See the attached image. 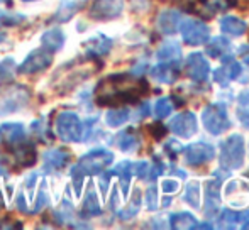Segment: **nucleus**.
<instances>
[{"mask_svg": "<svg viewBox=\"0 0 249 230\" xmlns=\"http://www.w3.org/2000/svg\"><path fill=\"white\" fill-rule=\"evenodd\" d=\"M224 61V66H220V68H217L215 71H213V82L219 83V85L222 86H227L229 85V82H232V80H237L241 76V65L237 61H234V59L227 58L222 59Z\"/></svg>", "mask_w": 249, "mask_h": 230, "instance_id": "15", "label": "nucleus"}, {"mask_svg": "<svg viewBox=\"0 0 249 230\" xmlns=\"http://www.w3.org/2000/svg\"><path fill=\"white\" fill-rule=\"evenodd\" d=\"M151 76H153L154 80H158L160 83L171 85V83L177 82L178 76H180V69H178L177 63H173V65H171V63L163 61L161 65L151 68Z\"/></svg>", "mask_w": 249, "mask_h": 230, "instance_id": "18", "label": "nucleus"}, {"mask_svg": "<svg viewBox=\"0 0 249 230\" xmlns=\"http://www.w3.org/2000/svg\"><path fill=\"white\" fill-rule=\"evenodd\" d=\"M70 158H71V152H70L68 149H63V148L51 149V151L44 152V156H43L44 168H46L48 171L63 169L70 163Z\"/></svg>", "mask_w": 249, "mask_h": 230, "instance_id": "16", "label": "nucleus"}, {"mask_svg": "<svg viewBox=\"0 0 249 230\" xmlns=\"http://www.w3.org/2000/svg\"><path fill=\"white\" fill-rule=\"evenodd\" d=\"M181 22V14L175 9H164L158 14L156 19V27L161 34H166V36H173L178 31V26Z\"/></svg>", "mask_w": 249, "mask_h": 230, "instance_id": "13", "label": "nucleus"}, {"mask_svg": "<svg viewBox=\"0 0 249 230\" xmlns=\"http://www.w3.org/2000/svg\"><path fill=\"white\" fill-rule=\"evenodd\" d=\"M129 118H131V112H129V109H124V107L108 110L107 115H105V122H107L108 127H121Z\"/></svg>", "mask_w": 249, "mask_h": 230, "instance_id": "31", "label": "nucleus"}, {"mask_svg": "<svg viewBox=\"0 0 249 230\" xmlns=\"http://www.w3.org/2000/svg\"><path fill=\"white\" fill-rule=\"evenodd\" d=\"M12 154H14V163H16L19 168H31V166H34L37 161L36 148L26 141L14 146Z\"/></svg>", "mask_w": 249, "mask_h": 230, "instance_id": "14", "label": "nucleus"}, {"mask_svg": "<svg viewBox=\"0 0 249 230\" xmlns=\"http://www.w3.org/2000/svg\"><path fill=\"white\" fill-rule=\"evenodd\" d=\"M237 117L246 124L249 120V88L243 90L237 97Z\"/></svg>", "mask_w": 249, "mask_h": 230, "instance_id": "33", "label": "nucleus"}, {"mask_svg": "<svg viewBox=\"0 0 249 230\" xmlns=\"http://www.w3.org/2000/svg\"><path fill=\"white\" fill-rule=\"evenodd\" d=\"M173 110V102L170 99H158L154 103V115L158 118H166Z\"/></svg>", "mask_w": 249, "mask_h": 230, "instance_id": "36", "label": "nucleus"}, {"mask_svg": "<svg viewBox=\"0 0 249 230\" xmlns=\"http://www.w3.org/2000/svg\"><path fill=\"white\" fill-rule=\"evenodd\" d=\"M183 154L185 163L188 166H202L215 158V149L212 144H207V142H194L183 149Z\"/></svg>", "mask_w": 249, "mask_h": 230, "instance_id": "9", "label": "nucleus"}, {"mask_svg": "<svg viewBox=\"0 0 249 230\" xmlns=\"http://www.w3.org/2000/svg\"><path fill=\"white\" fill-rule=\"evenodd\" d=\"M22 22H26V16H22V14H9V12L0 10V26L14 27V26H19V24H22Z\"/></svg>", "mask_w": 249, "mask_h": 230, "instance_id": "35", "label": "nucleus"}, {"mask_svg": "<svg viewBox=\"0 0 249 230\" xmlns=\"http://www.w3.org/2000/svg\"><path fill=\"white\" fill-rule=\"evenodd\" d=\"M115 144H117V148L121 149V151L124 152H132L138 149L139 146V139L136 137L134 131L132 129H127V131L121 132V134L117 135V141H115Z\"/></svg>", "mask_w": 249, "mask_h": 230, "instance_id": "28", "label": "nucleus"}, {"mask_svg": "<svg viewBox=\"0 0 249 230\" xmlns=\"http://www.w3.org/2000/svg\"><path fill=\"white\" fill-rule=\"evenodd\" d=\"M122 0H93L90 7V17L95 20L115 19L122 14Z\"/></svg>", "mask_w": 249, "mask_h": 230, "instance_id": "11", "label": "nucleus"}, {"mask_svg": "<svg viewBox=\"0 0 249 230\" xmlns=\"http://www.w3.org/2000/svg\"><path fill=\"white\" fill-rule=\"evenodd\" d=\"M16 207L19 208V212H22V214H29V210H27V205H26V197H24L22 193L17 197Z\"/></svg>", "mask_w": 249, "mask_h": 230, "instance_id": "44", "label": "nucleus"}, {"mask_svg": "<svg viewBox=\"0 0 249 230\" xmlns=\"http://www.w3.org/2000/svg\"><path fill=\"white\" fill-rule=\"evenodd\" d=\"M231 43L226 37H213L209 44H207V54L212 59H222L231 53Z\"/></svg>", "mask_w": 249, "mask_h": 230, "instance_id": "24", "label": "nucleus"}, {"mask_svg": "<svg viewBox=\"0 0 249 230\" xmlns=\"http://www.w3.org/2000/svg\"><path fill=\"white\" fill-rule=\"evenodd\" d=\"M168 222H170L168 225H170L171 229L183 230V229H192L197 220H195V217L190 212H178V214L171 215V217L168 218Z\"/></svg>", "mask_w": 249, "mask_h": 230, "instance_id": "29", "label": "nucleus"}, {"mask_svg": "<svg viewBox=\"0 0 249 230\" xmlns=\"http://www.w3.org/2000/svg\"><path fill=\"white\" fill-rule=\"evenodd\" d=\"M46 205H48V190H46V188H41L39 195H37L36 203H34V210L31 212V214H37V212L43 210Z\"/></svg>", "mask_w": 249, "mask_h": 230, "instance_id": "41", "label": "nucleus"}, {"mask_svg": "<svg viewBox=\"0 0 249 230\" xmlns=\"http://www.w3.org/2000/svg\"><path fill=\"white\" fill-rule=\"evenodd\" d=\"M110 176H112V171H102V176H100V191L102 195H107V190H108V181H110Z\"/></svg>", "mask_w": 249, "mask_h": 230, "instance_id": "43", "label": "nucleus"}, {"mask_svg": "<svg viewBox=\"0 0 249 230\" xmlns=\"http://www.w3.org/2000/svg\"><path fill=\"white\" fill-rule=\"evenodd\" d=\"M83 3H85V0H65V2H61L59 9L56 10V14H54V20H58V22H66V20H70L80 9H82Z\"/></svg>", "mask_w": 249, "mask_h": 230, "instance_id": "22", "label": "nucleus"}, {"mask_svg": "<svg viewBox=\"0 0 249 230\" xmlns=\"http://www.w3.org/2000/svg\"><path fill=\"white\" fill-rule=\"evenodd\" d=\"M139 208H141V191L136 188L134 190V195H132L131 201H129V205L125 208H122L121 212H119V217L122 218V220H129V218H134L136 215H138Z\"/></svg>", "mask_w": 249, "mask_h": 230, "instance_id": "32", "label": "nucleus"}, {"mask_svg": "<svg viewBox=\"0 0 249 230\" xmlns=\"http://www.w3.org/2000/svg\"><path fill=\"white\" fill-rule=\"evenodd\" d=\"M51 63H53V53L44 49V48H41V49L33 51L29 56L24 59L17 71L20 75H36V73H41L50 68Z\"/></svg>", "mask_w": 249, "mask_h": 230, "instance_id": "7", "label": "nucleus"}, {"mask_svg": "<svg viewBox=\"0 0 249 230\" xmlns=\"http://www.w3.org/2000/svg\"><path fill=\"white\" fill-rule=\"evenodd\" d=\"M180 33L185 44L188 46H200L205 44L210 37V27L203 20L198 19H183L180 22Z\"/></svg>", "mask_w": 249, "mask_h": 230, "instance_id": "6", "label": "nucleus"}, {"mask_svg": "<svg viewBox=\"0 0 249 230\" xmlns=\"http://www.w3.org/2000/svg\"><path fill=\"white\" fill-rule=\"evenodd\" d=\"M220 207V181H205V214L215 215Z\"/></svg>", "mask_w": 249, "mask_h": 230, "instance_id": "17", "label": "nucleus"}, {"mask_svg": "<svg viewBox=\"0 0 249 230\" xmlns=\"http://www.w3.org/2000/svg\"><path fill=\"white\" fill-rule=\"evenodd\" d=\"M161 190H163L164 195L177 193V191L180 190V181L173 180V178H170V180H163L161 181Z\"/></svg>", "mask_w": 249, "mask_h": 230, "instance_id": "39", "label": "nucleus"}, {"mask_svg": "<svg viewBox=\"0 0 249 230\" xmlns=\"http://www.w3.org/2000/svg\"><path fill=\"white\" fill-rule=\"evenodd\" d=\"M148 132H149V135L154 139V141H161V139L166 135V132H168V129L164 127L163 124H149L148 127Z\"/></svg>", "mask_w": 249, "mask_h": 230, "instance_id": "38", "label": "nucleus"}, {"mask_svg": "<svg viewBox=\"0 0 249 230\" xmlns=\"http://www.w3.org/2000/svg\"><path fill=\"white\" fill-rule=\"evenodd\" d=\"M7 43H9V37H7L3 33H0V49H2V48L5 46Z\"/></svg>", "mask_w": 249, "mask_h": 230, "instance_id": "48", "label": "nucleus"}, {"mask_svg": "<svg viewBox=\"0 0 249 230\" xmlns=\"http://www.w3.org/2000/svg\"><path fill=\"white\" fill-rule=\"evenodd\" d=\"M183 201L188 203L192 208H200V181L192 180L187 183L185 186V193H183Z\"/></svg>", "mask_w": 249, "mask_h": 230, "instance_id": "30", "label": "nucleus"}, {"mask_svg": "<svg viewBox=\"0 0 249 230\" xmlns=\"http://www.w3.org/2000/svg\"><path fill=\"white\" fill-rule=\"evenodd\" d=\"M0 3H9V5H10V3H12V0H0Z\"/></svg>", "mask_w": 249, "mask_h": 230, "instance_id": "52", "label": "nucleus"}, {"mask_svg": "<svg viewBox=\"0 0 249 230\" xmlns=\"http://www.w3.org/2000/svg\"><path fill=\"white\" fill-rule=\"evenodd\" d=\"M112 174H117L119 180H121V188L124 191V197L129 193V183H131V178L134 174V163L131 161H122L115 166V169Z\"/></svg>", "mask_w": 249, "mask_h": 230, "instance_id": "25", "label": "nucleus"}, {"mask_svg": "<svg viewBox=\"0 0 249 230\" xmlns=\"http://www.w3.org/2000/svg\"><path fill=\"white\" fill-rule=\"evenodd\" d=\"M83 48H85L87 54H89L90 58L97 59V58L105 56V54L110 53L112 41L108 39L107 36H104V34H99V36H95V37H92V39L85 41V43H83Z\"/></svg>", "mask_w": 249, "mask_h": 230, "instance_id": "19", "label": "nucleus"}, {"mask_svg": "<svg viewBox=\"0 0 249 230\" xmlns=\"http://www.w3.org/2000/svg\"><path fill=\"white\" fill-rule=\"evenodd\" d=\"M5 178H9V173L3 168H0V183H2V180H5Z\"/></svg>", "mask_w": 249, "mask_h": 230, "instance_id": "49", "label": "nucleus"}, {"mask_svg": "<svg viewBox=\"0 0 249 230\" xmlns=\"http://www.w3.org/2000/svg\"><path fill=\"white\" fill-rule=\"evenodd\" d=\"M24 2H33V0H24Z\"/></svg>", "mask_w": 249, "mask_h": 230, "instance_id": "53", "label": "nucleus"}, {"mask_svg": "<svg viewBox=\"0 0 249 230\" xmlns=\"http://www.w3.org/2000/svg\"><path fill=\"white\" fill-rule=\"evenodd\" d=\"M37 176H39V174H37V173H33L29 178H27L26 186H27V190H29V193H33V191H34V186H36V180H37Z\"/></svg>", "mask_w": 249, "mask_h": 230, "instance_id": "45", "label": "nucleus"}, {"mask_svg": "<svg viewBox=\"0 0 249 230\" xmlns=\"http://www.w3.org/2000/svg\"><path fill=\"white\" fill-rule=\"evenodd\" d=\"M146 207L148 210H158V188L154 184L146 190Z\"/></svg>", "mask_w": 249, "mask_h": 230, "instance_id": "37", "label": "nucleus"}, {"mask_svg": "<svg viewBox=\"0 0 249 230\" xmlns=\"http://www.w3.org/2000/svg\"><path fill=\"white\" fill-rule=\"evenodd\" d=\"M24 125L22 124H3L0 125V141H3L5 144H19V142L24 141Z\"/></svg>", "mask_w": 249, "mask_h": 230, "instance_id": "20", "label": "nucleus"}, {"mask_svg": "<svg viewBox=\"0 0 249 230\" xmlns=\"http://www.w3.org/2000/svg\"><path fill=\"white\" fill-rule=\"evenodd\" d=\"M219 227L220 229H248L249 227V212H236L231 208H224L220 212L219 218Z\"/></svg>", "mask_w": 249, "mask_h": 230, "instance_id": "12", "label": "nucleus"}, {"mask_svg": "<svg viewBox=\"0 0 249 230\" xmlns=\"http://www.w3.org/2000/svg\"><path fill=\"white\" fill-rule=\"evenodd\" d=\"M168 127H170V131L175 132L178 137L190 139L197 134L198 122H197L195 114L190 112V110H187V112H181V114L175 115V117L170 120V124H168Z\"/></svg>", "mask_w": 249, "mask_h": 230, "instance_id": "8", "label": "nucleus"}, {"mask_svg": "<svg viewBox=\"0 0 249 230\" xmlns=\"http://www.w3.org/2000/svg\"><path fill=\"white\" fill-rule=\"evenodd\" d=\"M220 29L229 36H243L248 31V24L243 19L234 16H226L220 19Z\"/></svg>", "mask_w": 249, "mask_h": 230, "instance_id": "21", "label": "nucleus"}, {"mask_svg": "<svg viewBox=\"0 0 249 230\" xmlns=\"http://www.w3.org/2000/svg\"><path fill=\"white\" fill-rule=\"evenodd\" d=\"M56 134L65 142H82L83 125L75 112H61L56 117Z\"/></svg>", "mask_w": 249, "mask_h": 230, "instance_id": "4", "label": "nucleus"}, {"mask_svg": "<svg viewBox=\"0 0 249 230\" xmlns=\"http://www.w3.org/2000/svg\"><path fill=\"white\" fill-rule=\"evenodd\" d=\"M185 73L195 83H203L210 75V65L202 53H192L185 59Z\"/></svg>", "mask_w": 249, "mask_h": 230, "instance_id": "10", "label": "nucleus"}, {"mask_svg": "<svg viewBox=\"0 0 249 230\" xmlns=\"http://www.w3.org/2000/svg\"><path fill=\"white\" fill-rule=\"evenodd\" d=\"M117 205H119V193H117V188H115V190L112 191V198H110L108 207H110L112 210H117Z\"/></svg>", "mask_w": 249, "mask_h": 230, "instance_id": "46", "label": "nucleus"}, {"mask_svg": "<svg viewBox=\"0 0 249 230\" xmlns=\"http://www.w3.org/2000/svg\"><path fill=\"white\" fill-rule=\"evenodd\" d=\"M31 90L26 85H3L0 86V117L19 112L29 103Z\"/></svg>", "mask_w": 249, "mask_h": 230, "instance_id": "1", "label": "nucleus"}, {"mask_svg": "<svg viewBox=\"0 0 249 230\" xmlns=\"http://www.w3.org/2000/svg\"><path fill=\"white\" fill-rule=\"evenodd\" d=\"M114 161V154L107 149H93V151L87 152L80 158L78 164L75 166L82 174H100L102 171H105L107 166L112 164Z\"/></svg>", "mask_w": 249, "mask_h": 230, "instance_id": "5", "label": "nucleus"}, {"mask_svg": "<svg viewBox=\"0 0 249 230\" xmlns=\"http://www.w3.org/2000/svg\"><path fill=\"white\" fill-rule=\"evenodd\" d=\"M100 214H102V208L99 203V198H97L93 188L90 186L85 195V198H83L82 215H85V217H97V215H100Z\"/></svg>", "mask_w": 249, "mask_h": 230, "instance_id": "26", "label": "nucleus"}, {"mask_svg": "<svg viewBox=\"0 0 249 230\" xmlns=\"http://www.w3.org/2000/svg\"><path fill=\"white\" fill-rule=\"evenodd\" d=\"M41 44H43L44 49L51 51V53H56L63 48L65 44V34L59 29H50L41 36Z\"/></svg>", "mask_w": 249, "mask_h": 230, "instance_id": "23", "label": "nucleus"}, {"mask_svg": "<svg viewBox=\"0 0 249 230\" xmlns=\"http://www.w3.org/2000/svg\"><path fill=\"white\" fill-rule=\"evenodd\" d=\"M3 207H5V203H3V198H2V193H0V210H3Z\"/></svg>", "mask_w": 249, "mask_h": 230, "instance_id": "51", "label": "nucleus"}, {"mask_svg": "<svg viewBox=\"0 0 249 230\" xmlns=\"http://www.w3.org/2000/svg\"><path fill=\"white\" fill-rule=\"evenodd\" d=\"M246 146L241 134H232L220 144V168L222 169H239L244 164Z\"/></svg>", "mask_w": 249, "mask_h": 230, "instance_id": "2", "label": "nucleus"}, {"mask_svg": "<svg viewBox=\"0 0 249 230\" xmlns=\"http://www.w3.org/2000/svg\"><path fill=\"white\" fill-rule=\"evenodd\" d=\"M171 173L178 174V176H180V178H187V173H185V171H181V169H171Z\"/></svg>", "mask_w": 249, "mask_h": 230, "instance_id": "50", "label": "nucleus"}, {"mask_svg": "<svg viewBox=\"0 0 249 230\" xmlns=\"http://www.w3.org/2000/svg\"><path fill=\"white\" fill-rule=\"evenodd\" d=\"M16 61L12 58H5L0 61V80L2 82H9L16 75Z\"/></svg>", "mask_w": 249, "mask_h": 230, "instance_id": "34", "label": "nucleus"}, {"mask_svg": "<svg viewBox=\"0 0 249 230\" xmlns=\"http://www.w3.org/2000/svg\"><path fill=\"white\" fill-rule=\"evenodd\" d=\"M156 58L160 61L166 63H178L181 59V48L178 43H164L160 49L156 51Z\"/></svg>", "mask_w": 249, "mask_h": 230, "instance_id": "27", "label": "nucleus"}, {"mask_svg": "<svg viewBox=\"0 0 249 230\" xmlns=\"http://www.w3.org/2000/svg\"><path fill=\"white\" fill-rule=\"evenodd\" d=\"M164 149H166L168 156L170 158H177V154H180L181 151H183V148H181V144H178V141H175V139H171V141H168L166 144H164Z\"/></svg>", "mask_w": 249, "mask_h": 230, "instance_id": "42", "label": "nucleus"}, {"mask_svg": "<svg viewBox=\"0 0 249 230\" xmlns=\"http://www.w3.org/2000/svg\"><path fill=\"white\" fill-rule=\"evenodd\" d=\"M202 124L205 131L212 135H220L231 129V120L224 103L215 102L202 110Z\"/></svg>", "mask_w": 249, "mask_h": 230, "instance_id": "3", "label": "nucleus"}, {"mask_svg": "<svg viewBox=\"0 0 249 230\" xmlns=\"http://www.w3.org/2000/svg\"><path fill=\"white\" fill-rule=\"evenodd\" d=\"M149 168L151 164L148 161H138L134 163V174L138 178H141V180H144V178L149 176Z\"/></svg>", "mask_w": 249, "mask_h": 230, "instance_id": "40", "label": "nucleus"}, {"mask_svg": "<svg viewBox=\"0 0 249 230\" xmlns=\"http://www.w3.org/2000/svg\"><path fill=\"white\" fill-rule=\"evenodd\" d=\"M192 229H195V230H198V229H209V230H212L213 225L212 224H197V222H195L194 227H192Z\"/></svg>", "mask_w": 249, "mask_h": 230, "instance_id": "47", "label": "nucleus"}]
</instances>
